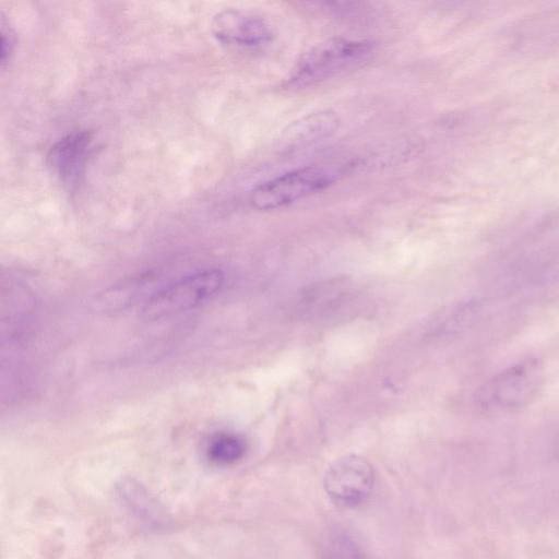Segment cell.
Masks as SVG:
<instances>
[{"label":"cell","instance_id":"6da1fadb","mask_svg":"<svg viewBox=\"0 0 559 559\" xmlns=\"http://www.w3.org/2000/svg\"><path fill=\"white\" fill-rule=\"evenodd\" d=\"M545 376L542 362L524 358L486 380L474 395L477 409L488 416L515 413L539 395Z\"/></svg>","mask_w":559,"mask_h":559},{"label":"cell","instance_id":"7a4b0ae2","mask_svg":"<svg viewBox=\"0 0 559 559\" xmlns=\"http://www.w3.org/2000/svg\"><path fill=\"white\" fill-rule=\"evenodd\" d=\"M367 39L334 37L313 45L297 60L284 82V88L298 91L316 85L360 66L374 51Z\"/></svg>","mask_w":559,"mask_h":559},{"label":"cell","instance_id":"3957f363","mask_svg":"<svg viewBox=\"0 0 559 559\" xmlns=\"http://www.w3.org/2000/svg\"><path fill=\"white\" fill-rule=\"evenodd\" d=\"M336 178V171L323 166L297 168L255 186L250 203L261 211L281 209L325 190Z\"/></svg>","mask_w":559,"mask_h":559},{"label":"cell","instance_id":"277c9868","mask_svg":"<svg viewBox=\"0 0 559 559\" xmlns=\"http://www.w3.org/2000/svg\"><path fill=\"white\" fill-rule=\"evenodd\" d=\"M224 274L209 269L186 275L153 294L143 308L150 319H158L191 309L219 290Z\"/></svg>","mask_w":559,"mask_h":559},{"label":"cell","instance_id":"5b68a950","mask_svg":"<svg viewBox=\"0 0 559 559\" xmlns=\"http://www.w3.org/2000/svg\"><path fill=\"white\" fill-rule=\"evenodd\" d=\"M374 471L370 462L358 454L335 460L325 471L323 487L328 496L344 507H356L371 493Z\"/></svg>","mask_w":559,"mask_h":559},{"label":"cell","instance_id":"8992f818","mask_svg":"<svg viewBox=\"0 0 559 559\" xmlns=\"http://www.w3.org/2000/svg\"><path fill=\"white\" fill-rule=\"evenodd\" d=\"M212 31L221 43L243 48H261L274 39L273 28L262 16L242 10L217 13Z\"/></svg>","mask_w":559,"mask_h":559},{"label":"cell","instance_id":"52a82bcc","mask_svg":"<svg viewBox=\"0 0 559 559\" xmlns=\"http://www.w3.org/2000/svg\"><path fill=\"white\" fill-rule=\"evenodd\" d=\"M341 119L331 109L313 111L288 124L278 136L277 147L283 153H294L332 136Z\"/></svg>","mask_w":559,"mask_h":559},{"label":"cell","instance_id":"ba28073f","mask_svg":"<svg viewBox=\"0 0 559 559\" xmlns=\"http://www.w3.org/2000/svg\"><path fill=\"white\" fill-rule=\"evenodd\" d=\"M91 143V132L75 131L60 139L49 150V165L64 183L74 185L79 181L85 167Z\"/></svg>","mask_w":559,"mask_h":559},{"label":"cell","instance_id":"9c48e42d","mask_svg":"<svg viewBox=\"0 0 559 559\" xmlns=\"http://www.w3.org/2000/svg\"><path fill=\"white\" fill-rule=\"evenodd\" d=\"M117 492L121 504L148 528L157 530L167 525L165 511L139 483L124 479L118 485Z\"/></svg>","mask_w":559,"mask_h":559},{"label":"cell","instance_id":"30bf717a","mask_svg":"<svg viewBox=\"0 0 559 559\" xmlns=\"http://www.w3.org/2000/svg\"><path fill=\"white\" fill-rule=\"evenodd\" d=\"M246 452V441L240 436L230 432L214 435L205 448L206 459L217 466L235 464L245 456Z\"/></svg>","mask_w":559,"mask_h":559},{"label":"cell","instance_id":"8fae6325","mask_svg":"<svg viewBox=\"0 0 559 559\" xmlns=\"http://www.w3.org/2000/svg\"><path fill=\"white\" fill-rule=\"evenodd\" d=\"M328 559H365V556L347 532L336 528L330 535Z\"/></svg>","mask_w":559,"mask_h":559}]
</instances>
